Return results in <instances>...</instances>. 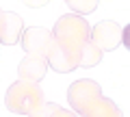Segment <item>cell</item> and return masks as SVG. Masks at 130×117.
I'll use <instances>...</instances> for the list:
<instances>
[{
  "instance_id": "cell-1",
  "label": "cell",
  "mask_w": 130,
  "mask_h": 117,
  "mask_svg": "<svg viewBox=\"0 0 130 117\" xmlns=\"http://www.w3.org/2000/svg\"><path fill=\"white\" fill-rule=\"evenodd\" d=\"M91 26L87 20L76 13L61 15L52 30V41L46 52L48 67L59 74L76 70V67H95L102 61V52L89 39Z\"/></svg>"
},
{
  "instance_id": "cell-2",
  "label": "cell",
  "mask_w": 130,
  "mask_h": 117,
  "mask_svg": "<svg viewBox=\"0 0 130 117\" xmlns=\"http://www.w3.org/2000/svg\"><path fill=\"white\" fill-rule=\"evenodd\" d=\"M67 102L76 111V117H124L121 108L113 100L102 98V89L95 80H76L67 89Z\"/></svg>"
},
{
  "instance_id": "cell-3",
  "label": "cell",
  "mask_w": 130,
  "mask_h": 117,
  "mask_svg": "<svg viewBox=\"0 0 130 117\" xmlns=\"http://www.w3.org/2000/svg\"><path fill=\"white\" fill-rule=\"evenodd\" d=\"M43 102H46V98H43V91L39 89V85L22 82V80L11 85L5 98L7 108L11 113H18V115H30Z\"/></svg>"
},
{
  "instance_id": "cell-4",
  "label": "cell",
  "mask_w": 130,
  "mask_h": 117,
  "mask_svg": "<svg viewBox=\"0 0 130 117\" xmlns=\"http://www.w3.org/2000/svg\"><path fill=\"white\" fill-rule=\"evenodd\" d=\"M89 39H91V43L100 52L115 50V48L124 41V28L117 22H113V20H104V22L95 24V26L91 28Z\"/></svg>"
},
{
  "instance_id": "cell-5",
  "label": "cell",
  "mask_w": 130,
  "mask_h": 117,
  "mask_svg": "<svg viewBox=\"0 0 130 117\" xmlns=\"http://www.w3.org/2000/svg\"><path fill=\"white\" fill-rule=\"evenodd\" d=\"M20 41H22L26 54L46 56L48 48H50V41H52V35H50V30H46V28L30 26V28H26V30H22Z\"/></svg>"
},
{
  "instance_id": "cell-6",
  "label": "cell",
  "mask_w": 130,
  "mask_h": 117,
  "mask_svg": "<svg viewBox=\"0 0 130 117\" xmlns=\"http://www.w3.org/2000/svg\"><path fill=\"white\" fill-rule=\"evenodd\" d=\"M46 72H48V61H46V56H39V54H26L18 67L20 80L22 82H30V85L41 82Z\"/></svg>"
},
{
  "instance_id": "cell-7",
  "label": "cell",
  "mask_w": 130,
  "mask_h": 117,
  "mask_svg": "<svg viewBox=\"0 0 130 117\" xmlns=\"http://www.w3.org/2000/svg\"><path fill=\"white\" fill-rule=\"evenodd\" d=\"M22 30H24V24L18 13L0 11V43L15 46L20 41V37H22Z\"/></svg>"
},
{
  "instance_id": "cell-8",
  "label": "cell",
  "mask_w": 130,
  "mask_h": 117,
  "mask_svg": "<svg viewBox=\"0 0 130 117\" xmlns=\"http://www.w3.org/2000/svg\"><path fill=\"white\" fill-rule=\"evenodd\" d=\"M28 117H76V113L65 111V108H61L59 104L43 102L41 106H39V108H35V111H32Z\"/></svg>"
},
{
  "instance_id": "cell-9",
  "label": "cell",
  "mask_w": 130,
  "mask_h": 117,
  "mask_svg": "<svg viewBox=\"0 0 130 117\" xmlns=\"http://www.w3.org/2000/svg\"><path fill=\"white\" fill-rule=\"evenodd\" d=\"M72 9H78V15L83 13H89V11H93L98 7V2H70Z\"/></svg>"
}]
</instances>
